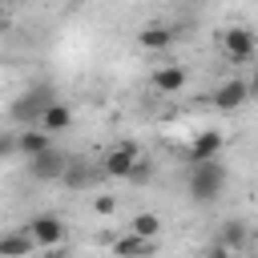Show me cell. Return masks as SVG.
<instances>
[{"instance_id":"obj_18","label":"cell","mask_w":258,"mask_h":258,"mask_svg":"<svg viewBox=\"0 0 258 258\" xmlns=\"http://www.w3.org/2000/svg\"><path fill=\"white\" fill-rule=\"evenodd\" d=\"M149 177H153V165H149V157H137V165L129 169V177H125V181H129V185H141V181H149Z\"/></svg>"},{"instance_id":"obj_21","label":"cell","mask_w":258,"mask_h":258,"mask_svg":"<svg viewBox=\"0 0 258 258\" xmlns=\"http://www.w3.org/2000/svg\"><path fill=\"white\" fill-rule=\"evenodd\" d=\"M246 89H250V97H254V101H258V64H254V73H250V77H246Z\"/></svg>"},{"instance_id":"obj_19","label":"cell","mask_w":258,"mask_h":258,"mask_svg":"<svg viewBox=\"0 0 258 258\" xmlns=\"http://www.w3.org/2000/svg\"><path fill=\"white\" fill-rule=\"evenodd\" d=\"M16 157V129H0V161Z\"/></svg>"},{"instance_id":"obj_5","label":"cell","mask_w":258,"mask_h":258,"mask_svg":"<svg viewBox=\"0 0 258 258\" xmlns=\"http://www.w3.org/2000/svg\"><path fill=\"white\" fill-rule=\"evenodd\" d=\"M137 157H145V153H141V145H133V141H117L113 149H105V153H101V177L125 181V177H129V169L137 165Z\"/></svg>"},{"instance_id":"obj_17","label":"cell","mask_w":258,"mask_h":258,"mask_svg":"<svg viewBox=\"0 0 258 258\" xmlns=\"http://www.w3.org/2000/svg\"><path fill=\"white\" fill-rule=\"evenodd\" d=\"M153 250H157V238H141V234H133V230L113 242V254H153Z\"/></svg>"},{"instance_id":"obj_12","label":"cell","mask_w":258,"mask_h":258,"mask_svg":"<svg viewBox=\"0 0 258 258\" xmlns=\"http://www.w3.org/2000/svg\"><path fill=\"white\" fill-rule=\"evenodd\" d=\"M97 173H101V165H89V161H77V157H69V165H64L60 181H64L69 189H89V185L97 181Z\"/></svg>"},{"instance_id":"obj_13","label":"cell","mask_w":258,"mask_h":258,"mask_svg":"<svg viewBox=\"0 0 258 258\" xmlns=\"http://www.w3.org/2000/svg\"><path fill=\"white\" fill-rule=\"evenodd\" d=\"M153 89L157 93H181L185 89V69L181 64H161V69H153Z\"/></svg>"},{"instance_id":"obj_20","label":"cell","mask_w":258,"mask_h":258,"mask_svg":"<svg viewBox=\"0 0 258 258\" xmlns=\"http://www.w3.org/2000/svg\"><path fill=\"white\" fill-rule=\"evenodd\" d=\"M117 210V202L109 198V194H101V198H93V214H113Z\"/></svg>"},{"instance_id":"obj_6","label":"cell","mask_w":258,"mask_h":258,"mask_svg":"<svg viewBox=\"0 0 258 258\" xmlns=\"http://www.w3.org/2000/svg\"><path fill=\"white\" fill-rule=\"evenodd\" d=\"M64 165H69V153H60L56 145H48V149H40V153L28 157V177L32 181H60Z\"/></svg>"},{"instance_id":"obj_10","label":"cell","mask_w":258,"mask_h":258,"mask_svg":"<svg viewBox=\"0 0 258 258\" xmlns=\"http://www.w3.org/2000/svg\"><path fill=\"white\" fill-rule=\"evenodd\" d=\"M36 125H44V129H48V133L56 137V133L73 129V109H69V105L60 101V97H52V101L44 105V113H40V121H36Z\"/></svg>"},{"instance_id":"obj_1","label":"cell","mask_w":258,"mask_h":258,"mask_svg":"<svg viewBox=\"0 0 258 258\" xmlns=\"http://www.w3.org/2000/svg\"><path fill=\"white\" fill-rule=\"evenodd\" d=\"M185 189L198 206H210L222 189H226V165L218 157H206V161H189V173H185Z\"/></svg>"},{"instance_id":"obj_22","label":"cell","mask_w":258,"mask_h":258,"mask_svg":"<svg viewBox=\"0 0 258 258\" xmlns=\"http://www.w3.org/2000/svg\"><path fill=\"white\" fill-rule=\"evenodd\" d=\"M4 28H8V20H4V16H0V32H4Z\"/></svg>"},{"instance_id":"obj_8","label":"cell","mask_w":258,"mask_h":258,"mask_svg":"<svg viewBox=\"0 0 258 258\" xmlns=\"http://www.w3.org/2000/svg\"><path fill=\"white\" fill-rule=\"evenodd\" d=\"M52 145V133L44 129V125H16V157H32V153H40V149H48Z\"/></svg>"},{"instance_id":"obj_9","label":"cell","mask_w":258,"mask_h":258,"mask_svg":"<svg viewBox=\"0 0 258 258\" xmlns=\"http://www.w3.org/2000/svg\"><path fill=\"white\" fill-rule=\"evenodd\" d=\"M173 40H177V32H173L169 24H161V20H149V24H141V32H137V44H141L145 52H165Z\"/></svg>"},{"instance_id":"obj_15","label":"cell","mask_w":258,"mask_h":258,"mask_svg":"<svg viewBox=\"0 0 258 258\" xmlns=\"http://www.w3.org/2000/svg\"><path fill=\"white\" fill-rule=\"evenodd\" d=\"M32 250H36V242H32V234H28L24 226L0 234V254H32Z\"/></svg>"},{"instance_id":"obj_3","label":"cell","mask_w":258,"mask_h":258,"mask_svg":"<svg viewBox=\"0 0 258 258\" xmlns=\"http://www.w3.org/2000/svg\"><path fill=\"white\" fill-rule=\"evenodd\" d=\"M52 97H56L52 85H32V89H24V93L8 105V121H12V125H36L40 113H44V105H48Z\"/></svg>"},{"instance_id":"obj_4","label":"cell","mask_w":258,"mask_h":258,"mask_svg":"<svg viewBox=\"0 0 258 258\" xmlns=\"http://www.w3.org/2000/svg\"><path fill=\"white\" fill-rule=\"evenodd\" d=\"M24 230L32 234L36 250H56V246L69 238V226H64L60 214H32V218L24 222Z\"/></svg>"},{"instance_id":"obj_2","label":"cell","mask_w":258,"mask_h":258,"mask_svg":"<svg viewBox=\"0 0 258 258\" xmlns=\"http://www.w3.org/2000/svg\"><path fill=\"white\" fill-rule=\"evenodd\" d=\"M218 48L230 64H246V60L258 56V32L246 28V24H230V28L218 32Z\"/></svg>"},{"instance_id":"obj_11","label":"cell","mask_w":258,"mask_h":258,"mask_svg":"<svg viewBox=\"0 0 258 258\" xmlns=\"http://www.w3.org/2000/svg\"><path fill=\"white\" fill-rule=\"evenodd\" d=\"M226 149V137L218 129H202L194 141H189V161H206V157H222Z\"/></svg>"},{"instance_id":"obj_7","label":"cell","mask_w":258,"mask_h":258,"mask_svg":"<svg viewBox=\"0 0 258 258\" xmlns=\"http://www.w3.org/2000/svg\"><path fill=\"white\" fill-rule=\"evenodd\" d=\"M246 101H250V89H246L242 77H230V81H222V85L214 89V109H222V113H234V109H242Z\"/></svg>"},{"instance_id":"obj_14","label":"cell","mask_w":258,"mask_h":258,"mask_svg":"<svg viewBox=\"0 0 258 258\" xmlns=\"http://www.w3.org/2000/svg\"><path fill=\"white\" fill-rule=\"evenodd\" d=\"M250 242V230H246V222H222V230H218V246L214 250H242Z\"/></svg>"},{"instance_id":"obj_16","label":"cell","mask_w":258,"mask_h":258,"mask_svg":"<svg viewBox=\"0 0 258 258\" xmlns=\"http://www.w3.org/2000/svg\"><path fill=\"white\" fill-rule=\"evenodd\" d=\"M161 226H165V222H161V214H149V210H141V214H133V218H129V230H133V234H141V238H157V242H161Z\"/></svg>"}]
</instances>
